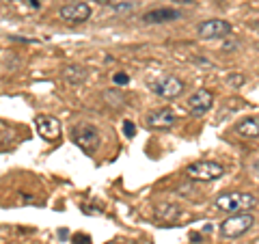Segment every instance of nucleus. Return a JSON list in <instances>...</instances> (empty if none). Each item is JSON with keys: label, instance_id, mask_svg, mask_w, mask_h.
I'll return each mask as SVG.
<instances>
[{"label": "nucleus", "instance_id": "1", "mask_svg": "<svg viewBox=\"0 0 259 244\" xmlns=\"http://www.w3.org/2000/svg\"><path fill=\"white\" fill-rule=\"evenodd\" d=\"M257 206H259V201L255 194H250V192H223V194H218L214 201V208L218 212H227V214L250 212V210Z\"/></svg>", "mask_w": 259, "mask_h": 244}, {"label": "nucleus", "instance_id": "2", "mask_svg": "<svg viewBox=\"0 0 259 244\" xmlns=\"http://www.w3.org/2000/svg\"><path fill=\"white\" fill-rule=\"evenodd\" d=\"M253 225H255V216L250 212L231 214L221 223V233L225 238H240V235H244L246 231L253 229Z\"/></svg>", "mask_w": 259, "mask_h": 244}, {"label": "nucleus", "instance_id": "3", "mask_svg": "<svg viewBox=\"0 0 259 244\" xmlns=\"http://www.w3.org/2000/svg\"><path fill=\"white\" fill-rule=\"evenodd\" d=\"M223 173H225L223 165H218L214 160H199L186 167V175L194 182H212V180H218Z\"/></svg>", "mask_w": 259, "mask_h": 244}, {"label": "nucleus", "instance_id": "4", "mask_svg": "<svg viewBox=\"0 0 259 244\" xmlns=\"http://www.w3.org/2000/svg\"><path fill=\"white\" fill-rule=\"evenodd\" d=\"M71 136H74V143L87 153H93L97 147H100V132H97L91 124L76 126L71 130Z\"/></svg>", "mask_w": 259, "mask_h": 244}, {"label": "nucleus", "instance_id": "5", "mask_svg": "<svg viewBox=\"0 0 259 244\" xmlns=\"http://www.w3.org/2000/svg\"><path fill=\"white\" fill-rule=\"evenodd\" d=\"M231 30H233V26H231L229 22L216 18V20L201 22L199 26H197V35L201 39H223V37H229Z\"/></svg>", "mask_w": 259, "mask_h": 244}, {"label": "nucleus", "instance_id": "6", "mask_svg": "<svg viewBox=\"0 0 259 244\" xmlns=\"http://www.w3.org/2000/svg\"><path fill=\"white\" fill-rule=\"evenodd\" d=\"M151 91L158 97H164V100H175V97L182 95L184 83L177 76H164V78H160L151 85Z\"/></svg>", "mask_w": 259, "mask_h": 244}, {"label": "nucleus", "instance_id": "7", "mask_svg": "<svg viewBox=\"0 0 259 244\" xmlns=\"http://www.w3.org/2000/svg\"><path fill=\"white\" fill-rule=\"evenodd\" d=\"M212 104H214V95L209 93L207 89H199V91H194V93L188 97L186 106H188L190 115L201 117V115H205V112L212 108Z\"/></svg>", "mask_w": 259, "mask_h": 244}, {"label": "nucleus", "instance_id": "8", "mask_svg": "<svg viewBox=\"0 0 259 244\" xmlns=\"http://www.w3.org/2000/svg\"><path fill=\"white\" fill-rule=\"evenodd\" d=\"M59 15H61V20L69 22V24H82L91 18V7L87 3H69V5L61 7Z\"/></svg>", "mask_w": 259, "mask_h": 244}, {"label": "nucleus", "instance_id": "9", "mask_svg": "<svg viewBox=\"0 0 259 244\" xmlns=\"http://www.w3.org/2000/svg\"><path fill=\"white\" fill-rule=\"evenodd\" d=\"M35 128L41 138H46V141H56V138L61 136V121L52 117V115H39L35 119Z\"/></svg>", "mask_w": 259, "mask_h": 244}, {"label": "nucleus", "instance_id": "10", "mask_svg": "<svg viewBox=\"0 0 259 244\" xmlns=\"http://www.w3.org/2000/svg\"><path fill=\"white\" fill-rule=\"evenodd\" d=\"M145 124L153 130H168L177 124V117L171 108H160V110H151L145 117Z\"/></svg>", "mask_w": 259, "mask_h": 244}, {"label": "nucleus", "instance_id": "11", "mask_svg": "<svg viewBox=\"0 0 259 244\" xmlns=\"http://www.w3.org/2000/svg\"><path fill=\"white\" fill-rule=\"evenodd\" d=\"M182 13L177 9H151L143 15L145 24H164V22H175L180 20Z\"/></svg>", "mask_w": 259, "mask_h": 244}, {"label": "nucleus", "instance_id": "12", "mask_svg": "<svg viewBox=\"0 0 259 244\" xmlns=\"http://www.w3.org/2000/svg\"><path fill=\"white\" fill-rule=\"evenodd\" d=\"M236 134L244 138H259V117H246L236 124Z\"/></svg>", "mask_w": 259, "mask_h": 244}, {"label": "nucleus", "instance_id": "13", "mask_svg": "<svg viewBox=\"0 0 259 244\" xmlns=\"http://www.w3.org/2000/svg\"><path fill=\"white\" fill-rule=\"evenodd\" d=\"M63 78L67 80L69 85H82L87 80V69L80 67V65H67L63 69Z\"/></svg>", "mask_w": 259, "mask_h": 244}, {"label": "nucleus", "instance_id": "14", "mask_svg": "<svg viewBox=\"0 0 259 244\" xmlns=\"http://www.w3.org/2000/svg\"><path fill=\"white\" fill-rule=\"evenodd\" d=\"M182 214V210L177 208V206H171V203H166V206H158L156 208V216L160 218V221H164V223H173L177 221Z\"/></svg>", "mask_w": 259, "mask_h": 244}, {"label": "nucleus", "instance_id": "15", "mask_svg": "<svg viewBox=\"0 0 259 244\" xmlns=\"http://www.w3.org/2000/svg\"><path fill=\"white\" fill-rule=\"evenodd\" d=\"M110 9L115 11V13H130L134 9V3L132 0H123V3H115V5H110Z\"/></svg>", "mask_w": 259, "mask_h": 244}, {"label": "nucleus", "instance_id": "16", "mask_svg": "<svg viewBox=\"0 0 259 244\" xmlns=\"http://www.w3.org/2000/svg\"><path fill=\"white\" fill-rule=\"evenodd\" d=\"M112 80H115V85L123 87V85H127V83H130V76H127V74H123V71H119V74L112 76Z\"/></svg>", "mask_w": 259, "mask_h": 244}, {"label": "nucleus", "instance_id": "17", "mask_svg": "<svg viewBox=\"0 0 259 244\" xmlns=\"http://www.w3.org/2000/svg\"><path fill=\"white\" fill-rule=\"evenodd\" d=\"M123 134H125L127 138H132V136L136 134V126L132 124V121H123Z\"/></svg>", "mask_w": 259, "mask_h": 244}, {"label": "nucleus", "instance_id": "18", "mask_svg": "<svg viewBox=\"0 0 259 244\" xmlns=\"http://www.w3.org/2000/svg\"><path fill=\"white\" fill-rule=\"evenodd\" d=\"M74 244H91V235H87V233H76V235H74Z\"/></svg>", "mask_w": 259, "mask_h": 244}, {"label": "nucleus", "instance_id": "19", "mask_svg": "<svg viewBox=\"0 0 259 244\" xmlns=\"http://www.w3.org/2000/svg\"><path fill=\"white\" fill-rule=\"evenodd\" d=\"M242 83H244V78H242V76H229V85H242Z\"/></svg>", "mask_w": 259, "mask_h": 244}, {"label": "nucleus", "instance_id": "20", "mask_svg": "<svg viewBox=\"0 0 259 244\" xmlns=\"http://www.w3.org/2000/svg\"><path fill=\"white\" fill-rule=\"evenodd\" d=\"M173 3H177V5H194L197 0H173Z\"/></svg>", "mask_w": 259, "mask_h": 244}, {"label": "nucleus", "instance_id": "21", "mask_svg": "<svg viewBox=\"0 0 259 244\" xmlns=\"http://www.w3.org/2000/svg\"><path fill=\"white\" fill-rule=\"evenodd\" d=\"M30 5L35 7V9H37V7H39V0H30Z\"/></svg>", "mask_w": 259, "mask_h": 244}, {"label": "nucleus", "instance_id": "22", "mask_svg": "<svg viewBox=\"0 0 259 244\" xmlns=\"http://www.w3.org/2000/svg\"><path fill=\"white\" fill-rule=\"evenodd\" d=\"M108 244H121V242H108Z\"/></svg>", "mask_w": 259, "mask_h": 244}, {"label": "nucleus", "instance_id": "23", "mask_svg": "<svg viewBox=\"0 0 259 244\" xmlns=\"http://www.w3.org/2000/svg\"><path fill=\"white\" fill-rule=\"evenodd\" d=\"M257 169H259V165H257Z\"/></svg>", "mask_w": 259, "mask_h": 244}]
</instances>
